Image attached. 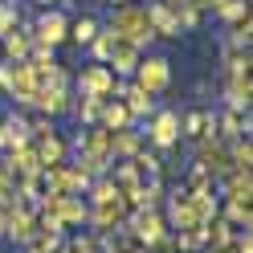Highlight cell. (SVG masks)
<instances>
[{"label": "cell", "mask_w": 253, "mask_h": 253, "mask_svg": "<svg viewBox=\"0 0 253 253\" xmlns=\"http://www.w3.org/2000/svg\"><path fill=\"white\" fill-rule=\"evenodd\" d=\"M33 151H37L41 168H49V164H66V143L57 139V131H53V135H41L37 143H33Z\"/></svg>", "instance_id": "obj_16"}, {"label": "cell", "mask_w": 253, "mask_h": 253, "mask_svg": "<svg viewBox=\"0 0 253 253\" xmlns=\"http://www.w3.org/2000/svg\"><path fill=\"white\" fill-rule=\"evenodd\" d=\"M204 253H233V249H204Z\"/></svg>", "instance_id": "obj_31"}, {"label": "cell", "mask_w": 253, "mask_h": 253, "mask_svg": "<svg viewBox=\"0 0 253 253\" xmlns=\"http://www.w3.org/2000/svg\"><path fill=\"white\" fill-rule=\"evenodd\" d=\"M180 135H188V139L212 135V115H209V110H192V115L184 119V131H180Z\"/></svg>", "instance_id": "obj_20"}, {"label": "cell", "mask_w": 253, "mask_h": 253, "mask_svg": "<svg viewBox=\"0 0 253 253\" xmlns=\"http://www.w3.org/2000/svg\"><path fill=\"white\" fill-rule=\"evenodd\" d=\"M123 98H126V110H131V119L155 115V94H147L143 86H126V90H123Z\"/></svg>", "instance_id": "obj_18"}, {"label": "cell", "mask_w": 253, "mask_h": 253, "mask_svg": "<svg viewBox=\"0 0 253 253\" xmlns=\"http://www.w3.org/2000/svg\"><path fill=\"white\" fill-rule=\"evenodd\" d=\"M57 216H61V225H66V229H74V225H86V204H82V196H61V204H57Z\"/></svg>", "instance_id": "obj_19"}, {"label": "cell", "mask_w": 253, "mask_h": 253, "mask_svg": "<svg viewBox=\"0 0 253 253\" xmlns=\"http://www.w3.org/2000/svg\"><path fill=\"white\" fill-rule=\"evenodd\" d=\"M94 37H98V25H94L90 17H82V21L74 25V41H78V45H90Z\"/></svg>", "instance_id": "obj_26"}, {"label": "cell", "mask_w": 253, "mask_h": 253, "mask_svg": "<svg viewBox=\"0 0 253 253\" xmlns=\"http://www.w3.org/2000/svg\"><path fill=\"white\" fill-rule=\"evenodd\" d=\"M61 41H66V21H61V12H45L37 21V45L41 49H53Z\"/></svg>", "instance_id": "obj_11"}, {"label": "cell", "mask_w": 253, "mask_h": 253, "mask_svg": "<svg viewBox=\"0 0 253 253\" xmlns=\"http://www.w3.org/2000/svg\"><path fill=\"white\" fill-rule=\"evenodd\" d=\"M196 164L209 171L212 180H220V176H229L233 171V164H229V143H220L216 135H204V139H196Z\"/></svg>", "instance_id": "obj_3"}, {"label": "cell", "mask_w": 253, "mask_h": 253, "mask_svg": "<svg viewBox=\"0 0 253 253\" xmlns=\"http://www.w3.org/2000/svg\"><path fill=\"white\" fill-rule=\"evenodd\" d=\"M135 119H131V110H126V102H102V115H98V126H106V131H123V126H131Z\"/></svg>", "instance_id": "obj_15"}, {"label": "cell", "mask_w": 253, "mask_h": 253, "mask_svg": "<svg viewBox=\"0 0 253 253\" xmlns=\"http://www.w3.org/2000/svg\"><path fill=\"white\" fill-rule=\"evenodd\" d=\"M220 216H225L233 229H253V212H249V200H229Z\"/></svg>", "instance_id": "obj_21"}, {"label": "cell", "mask_w": 253, "mask_h": 253, "mask_svg": "<svg viewBox=\"0 0 253 253\" xmlns=\"http://www.w3.org/2000/svg\"><path fill=\"white\" fill-rule=\"evenodd\" d=\"M78 90H82V98H110L115 94V74L106 66H90L78 74Z\"/></svg>", "instance_id": "obj_7"}, {"label": "cell", "mask_w": 253, "mask_h": 253, "mask_svg": "<svg viewBox=\"0 0 253 253\" xmlns=\"http://www.w3.org/2000/svg\"><path fill=\"white\" fill-rule=\"evenodd\" d=\"M110 66H115V74H135V66H139V49L131 41H123V37H115V49H110Z\"/></svg>", "instance_id": "obj_13"}, {"label": "cell", "mask_w": 253, "mask_h": 253, "mask_svg": "<svg viewBox=\"0 0 253 253\" xmlns=\"http://www.w3.org/2000/svg\"><path fill=\"white\" fill-rule=\"evenodd\" d=\"M126 200L123 196H110V200H98V204H86V225L94 233H106V229H119L126 220Z\"/></svg>", "instance_id": "obj_4"}, {"label": "cell", "mask_w": 253, "mask_h": 253, "mask_svg": "<svg viewBox=\"0 0 253 253\" xmlns=\"http://www.w3.org/2000/svg\"><path fill=\"white\" fill-rule=\"evenodd\" d=\"M102 102L106 98H82L74 106V115H78V123L82 126H98V115H102Z\"/></svg>", "instance_id": "obj_22"}, {"label": "cell", "mask_w": 253, "mask_h": 253, "mask_svg": "<svg viewBox=\"0 0 253 253\" xmlns=\"http://www.w3.org/2000/svg\"><path fill=\"white\" fill-rule=\"evenodd\" d=\"M216 184L225 188V200H249L253 196V171H229Z\"/></svg>", "instance_id": "obj_12"}, {"label": "cell", "mask_w": 253, "mask_h": 253, "mask_svg": "<svg viewBox=\"0 0 253 253\" xmlns=\"http://www.w3.org/2000/svg\"><path fill=\"white\" fill-rule=\"evenodd\" d=\"M249 70H241V74H229V110H237V115H249Z\"/></svg>", "instance_id": "obj_14"}, {"label": "cell", "mask_w": 253, "mask_h": 253, "mask_svg": "<svg viewBox=\"0 0 253 253\" xmlns=\"http://www.w3.org/2000/svg\"><path fill=\"white\" fill-rule=\"evenodd\" d=\"M12 25H17V12L0 4V37H4V33H12Z\"/></svg>", "instance_id": "obj_28"}, {"label": "cell", "mask_w": 253, "mask_h": 253, "mask_svg": "<svg viewBox=\"0 0 253 253\" xmlns=\"http://www.w3.org/2000/svg\"><path fill=\"white\" fill-rule=\"evenodd\" d=\"M33 106L41 110L45 119H53V115H66V110H70V94H66V82H45V86L37 90Z\"/></svg>", "instance_id": "obj_8"}, {"label": "cell", "mask_w": 253, "mask_h": 253, "mask_svg": "<svg viewBox=\"0 0 253 253\" xmlns=\"http://www.w3.org/2000/svg\"><path fill=\"white\" fill-rule=\"evenodd\" d=\"M90 45H94V57H98V61H106V57H110V49H115V33H102V37H94Z\"/></svg>", "instance_id": "obj_27"}, {"label": "cell", "mask_w": 253, "mask_h": 253, "mask_svg": "<svg viewBox=\"0 0 253 253\" xmlns=\"http://www.w3.org/2000/svg\"><path fill=\"white\" fill-rule=\"evenodd\" d=\"M57 253H98V241H94L90 233H78V237H70V241H61Z\"/></svg>", "instance_id": "obj_24"}, {"label": "cell", "mask_w": 253, "mask_h": 253, "mask_svg": "<svg viewBox=\"0 0 253 253\" xmlns=\"http://www.w3.org/2000/svg\"><path fill=\"white\" fill-rule=\"evenodd\" d=\"M147 25H151V33L155 37H180V21H176V12H171V4H147Z\"/></svg>", "instance_id": "obj_9"}, {"label": "cell", "mask_w": 253, "mask_h": 253, "mask_svg": "<svg viewBox=\"0 0 253 253\" xmlns=\"http://www.w3.org/2000/svg\"><path fill=\"white\" fill-rule=\"evenodd\" d=\"M143 147V139H139V131H131V126H123V131H110V143H106V155L110 164L115 160H131V155Z\"/></svg>", "instance_id": "obj_10"}, {"label": "cell", "mask_w": 253, "mask_h": 253, "mask_svg": "<svg viewBox=\"0 0 253 253\" xmlns=\"http://www.w3.org/2000/svg\"><path fill=\"white\" fill-rule=\"evenodd\" d=\"M0 237H4V209H0Z\"/></svg>", "instance_id": "obj_30"}, {"label": "cell", "mask_w": 253, "mask_h": 253, "mask_svg": "<svg viewBox=\"0 0 253 253\" xmlns=\"http://www.w3.org/2000/svg\"><path fill=\"white\" fill-rule=\"evenodd\" d=\"M147 139H151V147H160V151L176 147L180 143V115L176 110H160V115L151 119V126H147Z\"/></svg>", "instance_id": "obj_6"}, {"label": "cell", "mask_w": 253, "mask_h": 253, "mask_svg": "<svg viewBox=\"0 0 253 253\" xmlns=\"http://www.w3.org/2000/svg\"><path fill=\"white\" fill-rule=\"evenodd\" d=\"M4 53L12 61H25L29 53H33V41H29L25 33H4Z\"/></svg>", "instance_id": "obj_23"}, {"label": "cell", "mask_w": 253, "mask_h": 253, "mask_svg": "<svg viewBox=\"0 0 253 253\" xmlns=\"http://www.w3.org/2000/svg\"><path fill=\"white\" fill-rule=\"evenodd\" d=\"M110 33L123 37V41H131L135 49H143V45L155 37V33H151V25H147V12H143V8H135V4H119L115 21H110Z\"/></svg>", "instance_id": "obj_2"}, {"label": "cell", "mask_w": 253, "mask_h": 253, "mask_svg": "<svg viewBox=\"0 0 253 253\" xmlns=\"http://www.w3.org/2000/svg\"><path fill=\"white\" fill-rule=\"evenodd\" d=\"M0 147H4V119H0Z\"/></svg>", "instance_id": "obj_29"}, {"label": "cell", "mask_w": 253, "mask_h": 253, "mask_svg": "<svg viewBox=\"0 0 253 253\" xmlns=\"http://www.w3.org/2000/svg\"><path fill=\"white\" fill-rule=\"evenodd\" d=\"M126 233H131V241L135 245H143V249H155L168 237V220L160 209H135V212H126Z\"/></svg>", "instance_id": "obj_1"}, {"label": "cell", "mask_w": 253, "mask_h": 253, "mask_svg": "<svg viewBox=\"0 0 253 253\" xmlns=\"http://www.w3.org/2000/svg\"><path fill=\"white\" fill-rule=\"evenodd\" d=\"M12 200H17V180H12L8 171L0 168V209H8Z\"/></svg>", "instance_id": "obj_25"}, {"label": "cell", "mask_w": 253, "mask_h": 253, "mask_svg": "<svg viewBox=\"0 0 253 253\" xmlns=\"http://www.w3.org/2000/svg\"><path fill=\"white\" fill-rule=\"evenodd\" d=\"M33 143V131H29V119H21V115H8L4 119V147H29Z\"/></svg>", "instance_id": "obj_17"}, {"label": "cell", "mask_w": 253, "mask_h": 253, "mask_svg": "<svg viewBox=\"0 0 253 253\" xmlns=\"http://www.w3.org/2000/svg\"><path fill=\"white\" fill-rule=\"evenodd\" d=\"M171 82V66H168V57H143L135 66V86H143L147 94H164Z\"/></svg>", "instance_id": "obj_5"}, {"label": "cell", "mask_w": 253, "mask_h": 253, "mask_svg": "<svg viewBox=\"0 0 253 253\" xmlns=\"http://www.w3.org/2000/svg\"><path fill=\"white\" fill-rule=\"evenodd\" d=\"M110 4H126V0H110Z\"/></svg>", "instance_id": "obj_33"}, {"label": "cell", "mask_w": 253, "mask_h": 253, "mask_svg": "<svg viewBox=\"0 0 253 253\" xmlns=\"http://www.w3.org/2000/svg\"><path fill=\"white\" fill-rule=\"evenodd\" d=\"M29 253H41V249H37V245H29Z\"/></svg>", "instance_id": "obj_32"}]
</instances>
